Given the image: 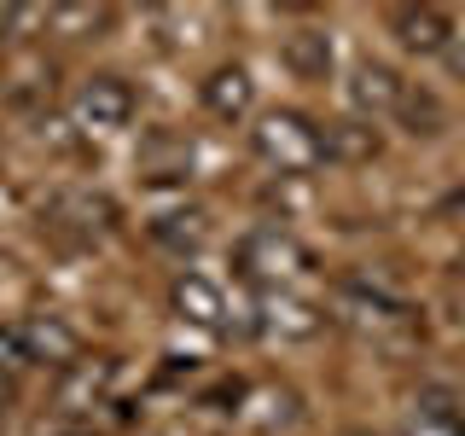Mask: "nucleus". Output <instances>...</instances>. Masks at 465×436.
<instances>
[{
    "label": "nucleus",
    "instance_id": "nucleus-1",
    "mask_svg": "<svg viewBox=\"0 0 465 436\" xmlns=\"http://www.w3.org/2000/svg\"><path fill=\"white\" fill-rule=\"evenodd\" d=\"M251 145H256L262 164H273L280 174H302V169H314L320 157H326L320 128L309 123V116H297V111H268L251 128Z\"/></svg>",
    "mask_w": 465,
    "mask_h": 436
},
{
    "label": "nucleus",
    "instance_id": "nucleus-2",
    "mask_svg": "<svg viewBox=\"0 0 465 436\" xmlns=\"http://www.w3.org/2000/svg\"><path fill=\"white\" fill-rule=\"evenodd\" d=\"M239 268H244V280H256V285L273 291V285L302 280V273L314 268V256L302 251L285 227H251L239 239Z\"/></svg>",
    "mask_w": 465,
    "mask_h": 436
},
{
    "label": "nucleus",
    "instance_id": "nucleus-3",
    "mask_svg": "<svg viewBox=\"0 0 465 436\" xmlns=\"http://www.w3.org/2000/svg\"><path fill=\"white\" fill-rule=\"evenodd\" d=\"M343 314L355 320L361 332H372V338H407V332L419 326L413 309L396 297L390 285H372V280H349L343 285Z\"/></svg>",
    "mask_w": 465,
    "mask_h": 436
},
{
    "label": "nucleus",
    "instance_id": "nucleus-4",
    "mask_svg": "<svg viewBox=\"0 0 465 436\" xmlns=\"http://www.w3.org/2000/svg\"><path fill=\"white\" fill-rule=\"evenodd\" d=\"M70 111H76V123L94 128V134H116V128L134 123V87H128L123 76H111V70H99V76H87L76 87Z\"/></svg>",
    "mask_w": 465,
    "mask_h": 436
},
{
    "label": "nucleus",
    "instance_id": "nucleus-5",
    "mask_svg": "<svg viewBox=\"0 0 465 436\" xmlns=\"http://www.w3.org/2000/svg\"><path fill=\"white\" fill-rule=\"evenodd\" d=\"M18 355L24 361H47V367H76L82 338H76V326L58 320V314H29L18 326Z\"/></svg>",
    "mask_w": 465,
    "mask_h": 436
},
{
    "label": "nucleus",
    "instance_id": "nucleus-6",
    "mask_svg": "<svg viewBox=\"0 0 465 436\" xmlns=\"http://www.w3.org/2000/svg\"><path fill=\"white\" fill-rule=\"evenodd\" d=\"M407 99V82L396 76L390 64H378V58H361L355 76H349V105L361 116H396Z\"/></svg>",
    "mask_w": 465,
    "mask_h": 436
},
{
    "label": "nucleus",
    "instance_id": "nucleus-7",
    "mask_svg": "<svg viewBox=\"0 0 465 436\" xmlns=\"http://www.w3.org/2000/svg\"><path fill=\"white\" fill-rule=\"evenodd\" d=\"M390 24H396V41L407 53H419V58L442 53L448 41H454V18H448L442 6H401Z\"/></svg>",
    "mask_w": 465,
    "mask_h": 436
},
{
    "label": "nucleus",
    "instance_id": "nucleus-8",
    "mask_svg": "<svg viewBox=\"0 0 465 436\" xmlns=\"http://www.w3.org/2000/svg\"><path fill=\"white\" fill-rule=\"evenodd\" d=\"M203 105H210V116H222V123H244L256 105V87L239 64H222V70L203 76Z\"/></svg>",
    "mask_w": 465,
    "mask_h": 436
},
{
    "label": "nucleus",
    "instance_id": "nucleus-9",
    "mask_svg": "<svg viewBox=\"0 0 465 436\" xmlns=\"http://www.w3.org/2000/svg\"><path fill=\"white\" fill-rule=\"evenodd\" d=\"M174 309H181V320H193V326H227V302H222V285L203 280V273H181V280L169 285Z\"/></svg>",
    "mask_w": 465,
    "mask_h": 436
},
{
    "label": "nucleus",
    "instance_id": "nucleus-10",
    "mask_svg": "<svg viewBox=\"0 0 465 436\" xmlns=\"http://www.w3.org/2000/svg\"><path fill=\"white\" fill-rule=\"evenodd\" d=\"M407 436H465V413L448 390H425L407 407Z\"/></svg>",
    "mask_w": 465,
    "mask_h": 436
},
{
    "label": "nucleus",
    "instance_id": "nucleus-11",
    "mask_svg": "<svg viewBox=\"0 0 465 436\" xmlns=\"http://www.w3.org/2000/svg\"><path fill=\"white\" fill-rule=\"evenodd\" d=\"M285 64L297 82H326L331 76V35L326 29H297L285 41Z\"/></svg>",
    "mask_w": 465,
    "mask_h": 436
},
{
    "label": "nucleus",
    "instance_id": "nucleus-12",
    "mask_svg": "<svg viewBox=\"0 0 465 436\" xmlns=\"http://www.w3.org/2000/svg\"><path fill=\"white\" fill-rule=\"evenodd\" d=\"M320 140H326L331 164H372L378 157V128L372 123H331Z\"/></svg>",
    "mask_w": 465,
    "mask_h": 436
},
{
    "label": "nucleus",
    "instance_id": "nucleus-13",
    "mask_svg": "<svg viewBox=\"0 0 465 436\" xmlns=\"http://www.w3.org/2000/svg\"><path fill=\"white\" fill-rule=\"evenodd\" d=\"M262 326L285 332V338H309V332H320V314L309 302L285 297V291H268V297H262Z\"/></svg>",
    "mask_w": 465,
    "mask_h": 436
},
{
    "label": "nucleus",
    "instance_id": "nucleus-14",
    "mask_svg": "<svg viewBox=\"0 0 465 436\" xmlns=\"http://www.w3.org/2000/svg\"><path fill=\"white\" fill-rule=\"evenodd\" d=\"M105 384H111V361H76V367H70V378L58 384V401H64V407L99 401V396H105Z\"/></svg>",
    "mask_w": 465,
    "mask_h": 436
},
{
    "label": "nucleus",
    "instance_id": "nucleus-15",
    "mask_svg": "<svg viewBox=\"0 0 465 436\" xmlns=\"http://www.w3.org/2000/svg\"><path fill=\"white\" fill-rule=\"evenodd\" d=\"M152 239L169 244V251H198L203 244V215L186 210V215H157L152 222Z\"/></svg>",
    "mask_w": 465,
    "mask_h": 436
},
{
    "label": "nucleus",
    "instance_id": "nucleus-16",
    "mask_svg": "<svg viewBox=\"0 0 465 436\" xmlns=\"http://www.w3.org/2000/svg\"><path fill=\"white\" fill-rule=\"evenodd\" d=\"M396 116L413 123V134H436V128H442V105H436V94H425V87H407V99H401Z\"/></svg>",
    "mask_w": 465,
    "mask_h": 436
}]
</instances>
